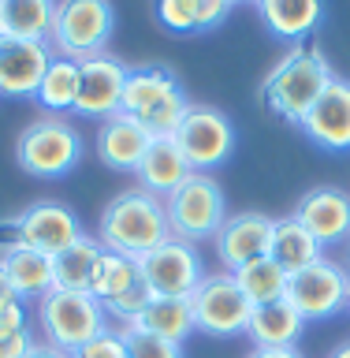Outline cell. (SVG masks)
I'll use <instances>...</instances> for the list:
<instances>
[{"label":"cell","instance_id":"obj_1","mask_svg":"<svg viewBox=\"0 0 350 358\" xmlns=\"http://www.w3.org/2000/svg\"><path fill=\"white\" fill-rule=\"evenodd\" d=\"M168 239H172V228H168L164 198H156L142 187L116 194L105 206V213H101L97 243L105 246V250L142 257V254L156 250V246L168 243Z\"/></svg>","mask_w":350,"mask_h":358},{"label":"cell","instance_id":"obj_2","mask_svg":"<svg viewBox=\"0 0 350 358\" xmlns=\"http://www.w3.org/2000/svg\"><path fill=\"white\" fill-rule=\"evenodd\" d=\"M332 78L335 75H332L328 60H324V52L313 49V45H298L295 52H287L272 67V75L261 86V97L276 116H284L287 123H302V116L328 90Z\"/></svg>","mask_w":350,"mask_h":358},{"label":"cell","instance_id":"obj_3","mask_svg":"<svg viewBox=\"0 0 350 358\" xmlns=\"http://www.w3.org/2000/svg\"><path fill=\"white\" fill-rule=\"evenodd\" d=\"M187 108L190 101L168 67H138V71L127 75L119 112L131 116L134 123H142V131L150 138H172Z\"/></svg>","mask_w":350,"mask_h":358},{"label":"cell","instance_id":"obj_4","mask_svg":"<svg viewBox=\"0 0 350 358\" xmlns=\"http://www.w3.org/2000/svg\"><path fill=\"white\" fill-rule=\"evenodd\" d=\"M116 30V8L112 0H56L52 19V52L67 60H89L101 56Z\"/></svg>","mask_w":350,"mask_h":358},{"label":"cell","instance_id":"obj_5","mask_svg":"<svg viewBox=\"0 0 350 358\" xmlns=\"http://www.w3.org/2000/svg\"><path fill=\"white\" fill-rule=\"evenodd\" d=\"M38 321H41L45 340L67 355H75L78 347H86L101 332H108L105 306L94 295H82V291L52 287L45 299H38Z\"/></svg>","mask_w":350,"mask_h":358},{"label":"cell","instance_id":"obj_6","mask_svg":"<svg viewBox=\"0 0 350 358\" xmlns=\"http://www.w3.org/2000/svg\"><path fill=\"white\" fill-rule=\"evenodd\" d=\"M164 213L175 239L201 243L217 239V231L228 220V201H224V190L209 172H190L187 183L164 198Z\"/></svg>","mask_w":350,"mask_h":358},{"label":"cell","instance_id":"obj_7","mask_svg":"<svg viewBox=\"0 0 350 358\" xmlns=\"http://www.w3.org/2000/svg\"><path fill=\"white\" fill-rule=\"evenodd\" d=\"M82 157V138L71 123H64L60 116H41L22 127L15 142V161L22 172L38 176V179H56L67 176Z\"/></svg>","mask_w":350,"mask_h":358},{"label":"cell","instance_id":"obj_8","mask_svg":"<svg viewBox=\"0 0 350 358\" xmlns=\"http://www.w3.org/2000/svg\"><path fill=\"white\" fill-rule=\"evenodd\" d=\"M190 313H194V329L209 336H239L250 324V299L235 284L231 273H212L201 276V284L190 291Z\"/></svg>","mask_w":350,"mask_h":358},{"label":"cell","instance_id":"obj_9","mask_svg":"<svg viewBox=\"0 0 350 358\" xmlns=\"http://www.w3.org/2000/svg\"><path fill=\"white\" fill-rule=\"evenodd\" d=\"M172 138H175L179 150H183L187 164L194 168V172H209V168L224 164L228 153L235 150L231 120L212 105H190L183 112V120H179Z\"/></svg>","mask_w":350,"mask_h":358},{"label":"cell","instance_id":"obj_10","mask_svg":"<svg viewBox=\"0 0 350 358\" xmlns=\"http://www.w3.org/2000/svg\"><path fill=\"white\" fill-rule=\"evenodd\" d=\"M347 295H350V273L343 265L321 257V262L306 265L302 273L287 276L284 299L302 313V321H324L347 310Z\"/></svg>","mask_w":350,"mask_h":358},{"label":"cell","instance_id":"obj_11","mask_svg":"<svg viewBox=\"0 0 350 358\" xmlns=\"http://www.w3.org/2000/svg\"><path fill=\"white\" fill-rule=\"evenodd\" d=\"M134 262H138V273L156 299H190V291L205 276L194 243H183L175 235L168 243H161L156 250L134 257Z\"/></svg>","mask_w":350,"mask_h":358},{"label":"cell","instance_id":"obj_12","mask_svg":"<svg viewBox=\"0 0 350 358\" xmlns=\"http://www.w3.org/2000/svg\"><path fill=\"white\" fill-rule=\"evenodd\" d=\"M131 67L119 64L116 56L101 52L78 64V101H75V116L86 120H108L116 116L123 105V86H127Z\"/></svg>","mask_w":350,"mask_h":358},{"label":"cell","instance_id":"obj_13","mask_svg":"<svg viewBox=\"0 0 350 358\" xmlns=\"http://www.w3.org/2000/svg\"><path fill=\"white\" fill-rule=\"evenodd\" d=\"M75 239H82L78 217L60 201H34V206L15 220V243L34 246V250L56 257L60 250H67Z\"/></svg>","mask_w":350,"mask_h":358},{"label":"cell","instance_id":"obj_14","mask_svg":"<svg viewBox=\"0 0 350 358\" xmlns=\"http://www.w3.org/2000/svg\"><path fill=\"white\" fill-rule=\"evenodd\" d=\"M49 41H22V38H0V94L4 97H34L45 71L52 64Z\"/></svg>","mask_w":350,"mask_h":358},{"label":"cell","instance_id":"obj_15","mask_svg":"<svg viewBox=\"0 0 350 358\" xmlns=\"http://www.w3.org/2000/svg\"><path fill=\"white\" fill-rule=\"evenodd\" d=\"M272 228H276V220L265 217V213H235V217H228L224 228L217 231V254H220L224 268L239 273L242 265L257 262V257H268Z\"/></svg>","mask_w":350,"mask_h":358},{"label":"cell","instance_id":"obj_16","mask_svg":"<svg viewBox=\"0 0 350 358\" xmlns=\"http://www.w3.org/2000/svg\"><path fill=\"white\" fill-rule=\"evenodd\" d=\"M298 127L324 150H335V153L350 150V83L347 78H332L328 90L313 101V108L302 116Z\"/></svg>","mask_w":350,"mask_h":358},{"label":"cell","instance_id":"obj_17","mask_svg":"<svg viewBox=\"0 0 350 358\" xmlns=\"http://www.w3.org/2000/svg\"><path fill=\"white\" fill-rule=\"evenodd\" d=\"M291 217H295L321 246L340 243L350 235V194H343L340 187H313L302 194V201L295 206Z\"/></svg>","mask_w":350,"mask_h":358},{"label":"cell","instance_id":"obj_18","mask_svg":"<svg viewBox=\"0 0 350 358\" xmlns=\"http://www.w3.org/2000/svg\"><path fill=\"white\" fill-rule=\"evenodd\" d=\"M150 142L153 138L142 131V123H134L123 112L101 120V127H97V157L108 168H116V172H138Z\"/></svg>","mask_w":350,"mask_h":358},{"label":"cell","instance_id":"obj_19","mask_svg":"<svg viewBox=\"0 0 350 358\" xmlns=\"http://www.w3.org/2000/svg\"><path fill=\"white\" fill-rule=\"evenodd\" d=\"M190 172H194V168L187 164V157L175 145V138H153L134 176H138L142 190H150V194H156V198H168L175 187L187 183Z\"/></svg>","mask_w":350,"mask_h":358},{"label":"cell","instance_id":"obj_20","mask_svg":"<svg viewBox=\"0 0 350 358\" xmlns=\"http://www.w3.org/2000/svg\"><path fill=\"white\" fill-rule=\"evenodd\" d=\"M0 265H4L19 299H45L52 291V257L34 250V246L11 243L0 257Z\"/></svg>","mask_w":350,"mask_h":358},{"label":"cell","instance_id":"obj_21","mask_svg":"<svg viewBox=\"0 0 350 358\" xmlns=\"http://www.w3.org/2000/svg\"><path fill=\"white\" fill-rule=\"evenodd\" d=\"M302 324H306L302 313L287 299H279V302L254 306L246 336L254 340V347H295V340L302 336Z\"/></svg>","mask_w":350,"mask_h":358},{"label":"cell","instance_id":"obj_22","mask_svg":"<svg viewBox=\"0 0 350 358\" xmlns=\"http://www.w3.org/2000/svg\"><path fill=\"white\" fill-rule=\"evenodd\" d=\"M268 257H272V262L284 268L287 276H295L306 265L321 262L324 254H321V243L313 239V235L302 228L295 217H279L276 228H272V246H268Z\"/></svg>","mask_w":350,"mask_h":358},{"label":"cell","instance_id":"obj_23","mask_svg":"<svg viewBox=\"0 0 350 358\" xmlns=\"http://www.w3.org/2000/svg\"><path fill=\"white\" fill-rule=\"evenodd\" d=\"M56 19V0H0V27L4 38L49 41Z\"/></svg>","mask_w":350,"mask_h":358},{"label":"cell","instance_id":"obj_24","mask_svg":"<svg viewBox=\"0 0 350 358\" xmlns=\"http://www.w3.org/2000/svg\"><path fill=\"white\" fill-rule=\"evenodd\" d=\"M257 8L265 15V27L291 41L309 38L321 27V15H324L321 0H257Z\"/></svg>","mask_w":350,"mask_h":358},{"label":"cell","instance_id":"obj_25","mask_svg":"<svg viewBox=\"0 0 350 358\" xmlns=\"http://www.w3.org/2000/svg\"><path fill=\"white\" fill-rule=\"evenodd\" d=\"M123 329H138V332H153L161 340L183 343L194 332V313H190V299H153L138 317Z\"/></svg>","mask_w":350,"mask_h":358},{"label":"cell","instance_id":"obj_26","mask_svg":"<svg viewBox=\"0 0 350 358\" xmlns=\"http://www.w3.org/2000/svg\"><path fill=\"white\" fill-rule=\"evenodd\" d=\"M101 246L97 239H75L67 250H60L52 257V287L60 291H82L89 295V284H94V268L101 262Z\"/></svg>","mask_w":350,"mask_h":358},{"label":"cell","instance_id":"obj_27","mask_svg":"<svg viewBox=\"0 0 350 358\" xmlns=\"http://www.w3.org/2000/svg\"><path fill=\"white\" fill-rule=\"evenodd\" d=\"M38 105L49 112V116H60V112H75L78 101V60H67V56H52L49 71H45L41 86H38Z\"/></svg>","mask_w":350,"mask_h":358},{"label":"cell","instance_id":"obj_28","mask_svg":"<svg viewBox=\"0 0 350 358\" xmlns=\"http://www.w3.org/2000/svg\"><path fill=\"white\" fill-rule=\"evenodd\" d=\"M235 284L242 287V295L250 299V306H265V302H279L287 295V273L272 257H257V262L242 265L239 273H231Z\"/></svg>","mask_w":350,"mask_h":358},{"label":"cell","instance_id":"obj_29","mask_svg":"<svg viewBox=\"0 0 350 358\" xmlns=\"http://www.w3.org/2000/svg\"><path fill=\"white\" fill-rule=\"evenodd\" d=\"M138 262L127 254H116V250H101V262L94 268V284H89V295H94L101 306L112 302L116 295H123L134 280H138Z\"/></svg>","mask_w":350,"mask_h":358},{"label":"cell","instance_id":"obj_30","mask_svg":"<svg viewBox=\"0 0 350 358\" xmlns=\"http://www.w3.org/2000/svg\"><path fill=\"white\" fill-rule=\"evenodd\" d=\"M123 343H127L131 358H183V343L161 340V336H153V332L123 329Z\"/></svg>","mask_w":350,"mask_h":358},{"label":"cell","instance_id":"obj_31","mask_svg":"<svg viewBox=\"0 0 350 358\" xmlns=\"http://www.w3.org/2000/svg\"><path fill=\"white\" fill-rule=\"evenodd\" d=\"M153 299H156V295L150 291V284H145V280L138 276L127 291H123V295H116L112 302H105V313H116V317H119L123 324H131V321L145 310V306H150Z\"/></svg>","mask_w":350,"mask_h":358},{"label":"cell","instance_id":"obj_32","mask_svg":"<svg viewBox=\"0 0 350 358\" xmlns=\"http://www.w3.org/2000/svg\"><path fill=\"white\" fill-rule=\"evenodd\" d=\"M156 19L172 34L198 30V0H156Z\"/></svg>","mask_w":350,"mask_h":358},{"label":"cell","instance_id":"obj_33","mask_svg":"<svg viewBox=\"0 0 350 358\" xmlns=\"http://www.w3.org/2000/svg\"><path fill=\"white\" fill-rule=\"evenodd\" d=\"M71 358H131L127 343H123V332H101L97 340H89L86 347H78Z\"/></svg>","mask_w":350,"mask_h":358},{"label":"cell","instance_id":"obj_34","mask_svg":"<svg viewBox=\"0 0 350 358\" xmlns=\"http://www.w3.org/2000/svg\"><path fill=\"white\" fill-rule=\"evenodd\" d=\"M231 0H198V30H212L228 19Z\"/></svg>","mask_w":350,"mask_h":358},{"label":"cell","instance_id":"obj_35","mask_svg":"<svg viewBox=\"0 0 350 358\" xmlns=\"http://www.w3.org/2000/svg\"><path fill=\"white\" fill-rule=\"evenodd\" d=\"M15 332H27V310H22V299L0 306V336H15Z\"/></svg>","mask_w":350,"mask_h":358},{"label":"cell","instance_id":"obj_36","mask_svg":"<svg viewBox=\"0 0 350 358\" xmlns=\"http://www.w3.org/2000/svg\"><path fill=\"white\" fill-rule=\"evenodd\" d=\"M30 332H15V336H0V358H27L30 351Z\"/></svg>","mask_w":350,"mask_h":358},{"label":"cell","instance_id":"obj_37","mask_svg":"<svg viewBox=\"0 0 350 358\" xmlns=\"http://www.w3.org/2000/svg\"><path fill=\"white\" fill-rule=\"evenodd\" d=\"M246 358H302L295 347H254Z\"/></svg>","mask_w":350,"mask_h":358},{"label":"cell","instance_id":"obj_38","mask_svg":"<svg viewBox=\"0 0 350 358\" xmlns=\"http://www.w3.org/2000/svg\"><path fill=\"white\" fill-rule=\"evenodd\" d=\"M27 358H71V355L60 351V347H52V343H34L27 351Z\"/></svg>","mask_w":350,"mask_h":358},{"label":"cell","instance_id":"obj_39","mask_svg":"<svg viewBox=\"0 0 350 358\" xmlns=\"http://www.w3.org/2000/svg\"><path fill=\"white\" fill-rule=\"evenodd\" d=\"M8 302H19V295H15V287H11L4 265H0V306H8Z\"/></svg>","mask_w":350,"mask_h":358},{"label":"cell","instance_id":"obj_40","mask_svg":"<svg viewBox=\"0 0 350 358\" xmlns=\"http://www.w3.org/2000/svg\"><path fill=\"white\" fill-rule=\"evenodd\" d=\"M328 358H350V343H343V347H335V351H332Z\"/></svg>","mask_w":350,"mask_h":358},{"label":"cell","instance_id":"obj_41","mask_svg":"<svg viewBox=\"0 0 350 358\" xmlns=\"http://www.w3.org/2000/svg\"><path fill=\"white\" fill-rule=\"evenodd\" d=\"M231 4H257V0H231Z\"/></svg>","mask_w":350,"mask_h":358},{"label":"cell","instance_id":"obj_42","mask_svg":"<svg viewBox=\"0 0 350 358\" xmlns=\"http://www.w3.org/2000/svg\"><path fill=\"white\" fill-rule=\"evenodd\" d=\"M347 310H350V295H347Z\"/></svg>","mask_w":350,"mask_h":358},{"label":"cell","instance_id":"obj_43","mask_svg":"<svg viewBox=\"0 0 350 358\" xmlns=\"http://www.w3.org/2000/svg\"><path fill=\"white\" fill-rule=\"evenodd\" d=\"M0 38H4V27H0Z\"/></svg>","mask_w":350,"mask_h":358}]
</instances>
